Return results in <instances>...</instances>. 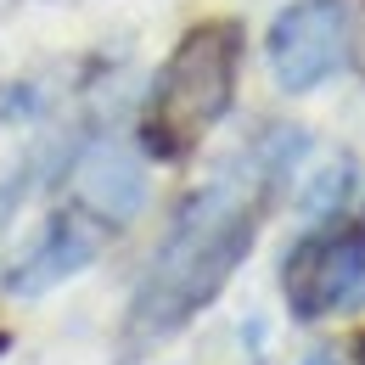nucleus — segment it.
I'll list each match as a JSON object with an SVG mask.
<instances>
[{
	"mask_svg": "<svg viewBox=\"0 0 365 365\" xmlns=\"http://www.w3.org/2000/svg\"><path fill=\"white\" fill-rule=\"evenodd\" d=\"M275 175H281V152H253V163L225 169L214 185H202L185 202V214L175 220L169 242L158 247V259H152V270L135 292V309H130L135 343L180 331L230 281L242 253L253 247L264 191L275 185Z\"/></svg>",
	"mask_w": 365,
	"mask_h": 365,
	"instance_id": "nucleus-1",
	"label": "nucleus"
},
{
	"mask_svg": "<svg viewBox=\"0 0 365 365\" xmlns=\"http://www.w3.org/2000/svg\"><path fill=\"white\" fill-rule=\"evenodd\" d=\"M236 56H242V40L230 23H202L175 46V56L163 62V73L152 85V107H146L152 152H163V158L197 152V140L225 118L230 96H236Z\"/></svg>",
	"mask_w": 365,
	"mask_h": 365,
	"instance_id": "nucleus-2",
	"label": "nucleus"
},
{
	"mask_svg": "<svg viewBox=\"0 0 365 365\" xmlns=\"http://www.w3.org/2000/svg\"><path fill=\"white\" fill-rule=\"evenodd\" d=\"M354 46V23L343 0H298L270 29V73L281 91H315L331 79Z\"/></svg>",
	"mask_w": 365,
	"mask_h": 365,
	"instance_id": "nucleus-3",
	"label": "nucleus"
},
{
	"mask_svg": "<svg viewBox=\"0 0 365 365\" xmlns=\"http://www.w3.org/2000/svg\"><path fill=\"white\" fill-rule=\"evenodd\" d=\"M365 281V236L360 230H331L315 236L292 253L287 264V298H292V315L320 320L331 309H343Z\"/></svg>",
	"mask_w": 365,
	"mask_h": 365,
	"instance_id": "nucleus-4",
	"label": "nucleus"
},
{
	"mask_svg": "<svg viewBox=\"0 0 365 365\" xmlns=\"http://www.w3.org/2000/svg\"><path fill=\"white\" fill-rule=\"evenodd\" d=\"M73 202L101 225H130L146 202V175L118 140H96L73 163Z\"/></svg>",
	"mask_w": 365,
	"mask_h": 365,
	"instance_id": "nucleus-5",
	"label": "nucleus"
},
{
	"mask_svg": "<svg viewBox=\"0 0 365 365\" xmlns=\"http://www.w3.org/2000/svg\"><path fill=\"white\" fill-rule=\"evenodd\" d=\"M96 247H101V242H96V230L85 225V220H56L51 236L29 253V264L11 275V292H29V298H34V292H51L56 281H68L73 270H85L96 259Z\"/></svg>",
	"mask_w": 365,
	"mask_h": 365,
	"instance_id": "nucleus-6",
	"label": "nucleus"
},
{
	"mask_svg": "<svg viewBox=\"0 0 365 365\" xmlns=\"http://www.w3.org/2000/svg\"><path fill=\"white\" fill-rule=\"evenodd\" d=\"M349 180H354V175H349V163H331V169L304 191V214H309V220L337 214V208H343V197H349Z\"/></svg>",
	"mask_w": 365,
	"mask_h": 365,
	"instance_id": "nucleus-7",
	"label": "nucleus"
},
{
	"mask_svg": "<svg viewBox=\"0 0 365 365\" xmlns=\"http://www.w3.org/2000/svg\"><path fill=\"white\" fill-rule=\"evenodd\" d=\"M304 365H331V354H309V360H304Z\"/></svg>",
	"mask_w": 365,
	"mask_h": 365,
	"instance_id": "nucleus-8",
	"label": "nucleus"
},
{
	"mask_svg": "<svg viewBox=\"0 0 365 365\" xmlns=\"http://www.w3.org/2000/svg\"><path fill=\"white\" fill-rule=\"evenodd\" d=\"M360 365H365V337H360Z\"/></svg>",
	"mask_w": 365,
	"mask_h": 365,
	"instance_id": "nucleus-9",
	"label": "nucleus"
}]
</instances>
